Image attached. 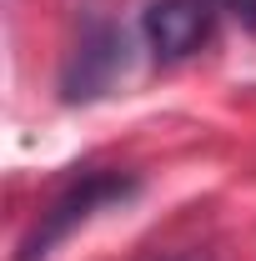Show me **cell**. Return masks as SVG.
Masks as SVG:
<instances>
[{
	"instance_id": "1",
	"label": "cell",
	"mask_w": 256,
	"mask_h": 261,
	"mask_svg": "<svg viewBox=\"0 0 256 261\" xmlns=\"http://www.w3.org/2000/svg\"><path fill=\"white\" fill-rule=\"evenodd\" d=\"M136 191V181L131 176H116V171H91V176H81V181H70L45 211H40V221L31 226V236L20 241V251L15 261H45L50 256V246L65 241L70 231L81 226V221H91L100 206H111V201H126Z\"/></svg>"
},
{
	"instance_id": "2",
	"label": "cell",
	"mask_w": 256,
	"mask_h": 261,
	"mask_svg": "<svg viewBox=\"0 0 256 261\" xmlns=\"http://www.w3.org/2000/svg\"><path fill=\"white\" fill-rule=\"evenodd\" d=\"M141 31L161 61H181V56L201 50V40L211 35V5L206 0H156L146 10Z\"/></svg>"
},
{
	"instance_id": "3",
	"label": "cell",
	"mask_w": 256,
	"mask_h": 261,
	"mask_svg": "<svg viewBox=\"0 0 256 261\" xmlns=\"http://www.w3.org/2000/svg\"><path fill=\"white\" fill-rule=\"evenodd\" d=\"M126 45H121V35L111 31V25H91V31L81 35V45H75V56H70V70H65V96L81 100V96H96L100 86L121 70V56Z\"/></svg>"
},
{
	"instance_id": "4",
	"label": "cell",
	"mask_w": 256,
	"mask_h": 261,
	"mask_svg": "<svg viewBox=\"0 0 256 261\" xmlns=\"http://www.w3.org/2000/svg\"><path fill=\"white\" fill-rule=\"evenodd\" d=\"M221 5H226V10H231V15H236V20H241V25L256 35V0H221Z\"/></svg>"
},
{
	"instance_id": "5",
	"label": "cell",
	"mask_w": 256,
	"mask_h": 261,
	"mask_svg": "<svg viewBox=\"0 0 256 261\" xmlns=\"http://www.w3.org/2000/svg\"><path fill=\"white\" fill-rule=\"evenodd\" d=\"M181 261H196V256H181Z\"/></svg>"
}]
</instances>
